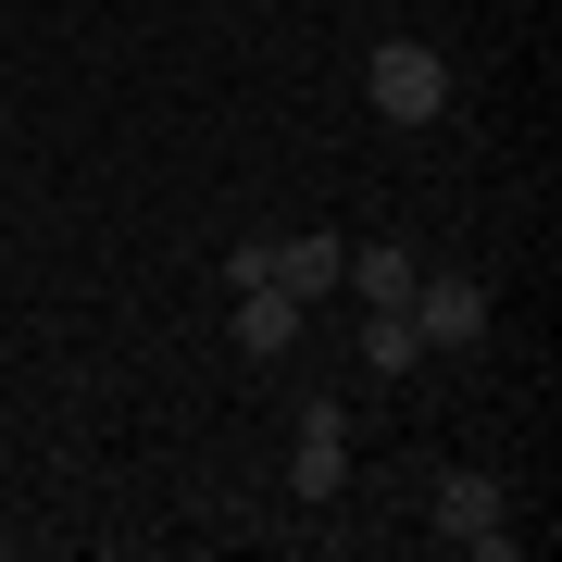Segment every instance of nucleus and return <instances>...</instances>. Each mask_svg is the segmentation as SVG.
<instances>
[{
    "label": "nucleus",
    "mask_w": 562,
    "mask_h": 562,
    "mask_svg": "<svg viewBox=\"0 0 562 562\" xmlns=\"http://www.w3.org/2000/svg\"><path fill=\"white\" fill-rule=\"evenodd\" d=\"M362 101H375L387 125H438L450 113V63L425 38H375V63H362Z\"/></svg>",
    "instance_id": "obj_1"
},
{
    "label": "nucleus",
    "mask_w": 562,
    "mask_h": 562,
    "mask_svg": "<svg viewBox=\"0 0 562 562\" xmlns=\"http://www.w3.org/2000/svg\"><path fill=\"white\" fill-rule=\"evenodd\" d=\"M438 538L450 550H475V562H513V501H501V475H438Z\"/></svg>",
    "instance_id": "obj_2"
},
{
    "label": "nucleus",
    "mask_w": 562,
    "mask_h": 562,
    "mask_svg": "<svg viewBox=\"0 0 562 562\" xmlns=\"http://www.w3.org/2000/svg\"><path fill=\"white\" fill-rule=\"evenodd\" d=\"M401 313H413L425 350H475V338H487V288H475V276H413Z\"/></svg>",
    "instance_id": "obj_3"
},
{
    "label": "nucleus",
    "mask_w": 562,
    "mask_h": 562,
    "mask_svg": "<svg viewBox=\"0 0 562 562\" xmlns=\"http://www.w3.org/2000/svg\"><path fill=\"white\" fill-rule=\"evenodd\" d=\"M288 487H301V501H338V487H350V425H338V401H301V450H288Z\"/></svg>",
    "instance_id": "obj_4"
},
{
    "label": "nucleus",
    "mask_w": 562,
    "mask_h": 562,
    "mask_svg": "<svg viewBox=\"0 0 562 562\" xmlns=\"http://www.w3.org/2000/svg\"><path fill=\"white\" fill-rule=\"evenodd\" d=\"M413 276H425V262H413L401 238H375V250H350V276H338V288H350L362 313H401V301H413Z\"/></svg>",
    "instance_id": "obj_5"
},
{
    "label": "nucleus",
    "mask_w": 562,
    "mask_h": 562,
    "mask_svg": "<svg viewBox=\"0 0 562 562\" xmlns=\"http://www.w3.org/2000/svg\"><path fill=\"white\" fill-rule=\"evenodd\" d=\"M338 276H350V250L338 238H276V288H288V301H338Z\"/></svg>",
    "instance_id": "obj_6"
},
{
    "label": "nucleus",
    "mask_w": 562,
    "mask_h": 562,
    "mask_svg": "<svg viewBox=\"0 0 562 562\" xmlns=\"http://www.w3.org/2000/svg\"><path fill=\"white\" fill-rule=\"evenodd\" d=\"M301 325H313V313L288 301V288H238V350H250V362H276L288 338H301Z\"/></svg>",
    "instance_id": "obj_7"
},
{
    "label": "nucleus",
    "mask_w": 562,
    "mask_h": 562,
    "mask_svg": "<svg viewBox=\"0 0 562 562\" xmlns=\"http://www.w3.org/2000/svg\"><path fill=\"white\" fill-rule=\"evenodd\" d=\"M425 338H413V313H362V375H413Z\"/></svg>",
    "instance_id": "obj_8"
},
{
    "label": "nucleus",
    "mask_w": 562,
    "mask_h": 562,
    "mask_svg": "<svg viewBox=\"0 0 562 562\" xmlns=\"http://www.w3.org/2000/svg\"><path fill=\"white\" fill-rule=\"evenodd\" d=\"M225 288H276V238H238V250H225Z\"/></svg>",
    "instance_id": "obj_9"
},
{
    "label": "nucleus",
    "mask_w": 562,
    "mask_h": 562,
    "mask_svg": "<svg viewBox=\"0 0 562 562\" xmlns=\"http://www.w3.org/2000/svg\"><path fill=\"white\" fill-rule=\"evenodd\" d=\"M0 501H13V487H0Z\"/></svg>",
    "instance_id": "obj_10"
}]
</instances>
